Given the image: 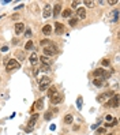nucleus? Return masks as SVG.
Instances as JSON below:
<instances>
[{"label": "nucleus", "instance_id": "1", "mask_svg": "<svg viewBox=\"0 0 120 135\" xmlns=\"http://www.w3.org/2000/svg\"><path fill=\"white\" fill-rule=\"evenodd\" d=\"M6 68H7V71L18 70V68H21V64H19L18 60H15V59H8V62L6 63Z\"/></svg>", "mask_w": 120, "mask_h": 135}, {"label": "nucleus", "instance_id": "2", "mask_svg": "<svg viewBox=\"0 0 120 135\" xmlns=\"http://www.w3.org/2000/svg\"><path fill=\"white\" fill-rule=\"evenodd\" d=\"M106 105L112 108H117L119 107V96L117 94H113V97H111L109 100L106 101Z\"/></svg>", "mask_w": 120, "mask_h": 135}, {"label": "nucleus", "instance_id": "3", "mask_svg": "<svg viewBox=\"0 0 120 135\" xmlns=\"http://www.w3.org/2000/svg\"><path fill=\"white\" fill-rule=\"evenodd\" d=\"M49 86H51V79H49V78H46V76H44V78L40 81V90H41V91H44V90L48 89Z\"/></svg>", "mask_w": 120, "mask_h": 135}, {"label": "nucleus", "instance_id": "4", "mask_svg": "<svg viewBox=\"0 0 120 135\" xmlns=\"http://www.w3.org/2000/svg\"><path fill=\"white\" fill-rule=\"evenodd\" d=\"M57 52V46H52V48H44V56H55Z\"/></svg>", "mask_w": 120, "mask_h": 135}, {"label": "nucleus", "instance_id": "5", "mask_svg": "<svg viewBox=\"0 0 120 135\" xmlns=\"http://www.w3.org/2000/svg\"><path fill=\"white\" fill-rule=\"evenodd\" d=\"M63 94H60V93H56L55 96H53V97H51V102L53 105H56V104H60V102H62L63 101Z\"/></svg>", "mask_w": 120, "mask_h": 135}, {"label": "nucleus", "instance_id": "6", "mask_svg": "<svg viewBox=\"0 0 120 135\" xmlns=\"http://www.w3.org/2000/svg\"><path fill=\"white\" fill-rule=\"evenodd\" d=\"M113 94H115L113 91H106V93H104V94H101V96H98V97H97V101H100V102H104L106 98L113 97Z\"/></svg>", "mask_w": 120, "mask_h": 135}, {"label": "nucleus", "instance_id": "7", "mask_svg": "<svg viewBox=\"0 0 120 135\" xmlns=\"http://www.w3.org/2000/svg\"><path fill=\"white\" fill-rule=\"evenodd\" d=\"M55 33L56 34H63V33H64V25L60 23V22H56L55 23Z\"/></svg>", "mask_w": 120, "mask_h": 135}, {"label": "nucleus", "instance_id": "8", "mask_svg": "<svg viewBox=\"0 0 120 135\" xmlns=\"http://www.w3.org/2000/svg\"><path fill=\"white\" fill-rule=\"evenodd\" d=\"M37 119H38V113H34V115H33V116L30 117V120H29V123H28V126H29L28 131H30L31 128H33V126H34L36 121H37Z\"/></svg>", "mask_w": 120, "mask_h": 135}, {"label": "nucleus", "instance_id": "9", "mask_svg": "<svg viewBox=\"0 0 120 135\" xmlns=\"http://www.w3.org/2000/svg\"><path fill=\"white\" fill-rule=\"evenodd\" d=\"M40 44H41V46H44V48H52V46H56L55 42H52L51 40H46V38H45V40H41Z\"/></svg>", "mask_w": 120, "mask_h": 135}, {"label": "nucleus", "instance_id": "10", "mask_svg": "<svg viewBox=\"0 0 120 135\" xmlns=\"http://www.w3.org/2000/svg\"><path fill=\"white\" fill-rule=\"evenodd\" d=\"M25 30V25L22 23V22H18V23H15V34H22Z\"/></svg>", "mask_w": 120, "mask_h": 135}, {"label": "nucleus", "instance_id": "11", "mask_svg": "<svg viewBox=\"0 0 120 135\" xmlns=\"http://www.w3.org/2000/svg\"><path fill=\"white\" fill-rule=\"evenodd\" d=\"M51 12H52L51 4H45L44 11H42V15H44V18H49V17H51Z\"/></svg>", "mask_w": 120, "mask_h": 135}, {"label": "nucleus", "instance_id": "12", "mask_svg": "<svg viewBox=\"0 0 120 135\" xmlns=\"http://www.w3.org/2000/svg\"><path fill=\"white\" fill-rule=\"evenodd\" d=\"M79 17V19H85L86 18V10L85 8H78V12H76V18Z\"/></svg>", "mask_w": 120, "mask_h": 135}, {"label": "nucleus", "instance_id": "13", "mask_svg": "<svg viewBox=\"0 0 120 135\" xmlns=\"http://www.w3.org/2000/svg\"><path fill=\"white\" fill-rule=\"evenodd\" d=\"M56 112H57V108H56V109H52V111H48L45 113V120H51V119L53 117V113H56Z\"/></svg>", "mask_w": 120, "mask_h": 135}, {"label": "nucleus", "instance_id": "14", "mask_svg": "<svg viewBox=\"0 0 120 135\" xmlns=\"http://www.w3.org/2000/svg\"><path fill=\"white\" fill-rule=\"evenodd\" d=\"M60 11H62V4L57 3L55 7H53V17H57V15L60 14Z\"/></svg>", "mask_w": 120, "mask_h": 135}, {"label": "nucleus", "instance_id": "15", "mask_svg": "<svg viewBox=\"0 0 120 135\" xmlns=\"http://www.w3.org/2000/svg\"><path fill=\"white\" fill-rule=\"evenodd\" d=\"M42 33H44L45 36H49L52 33V26L51 25H45L44 27H42Z\"/></svg>", "mask_w": 120, "mask_h": 135}, {"label": "nucleus", "instance_id": "16", "mask_svg": "<svg viewBox=\"0 0 120 135\" xmlns=\"http://www.w3.org/2000/svg\"><path fill=\"white\" fill-rule=\"evenodd\" d=\"M30 63L33 64V66H36V64L38 63V56H37V53H36V52L30 55Z\"/></svg>", "mask_w": 120, "mask_h": 135}, {"label": "nucleus", "instance_id": "17", "mask_svg": "<svg viewBox=\"0 0 120 135\" xmlns=\"http://www.w3.org/2000/svg\"><path fill=\"white\" fill-rule=\"evenodd\" d=\"M56 93H57V89H56V86H51V87L48 89V97H53Z\"/></svg>", "mask_w": 120, "mask_h": 135}, {"label": "nucleus", "instance_id": "18", "mask_svg": "<svg viewBox=\"0 0 120 135\" xmlns=\"http://www.w3.org/2000/svg\"><path fill=\"white\" fill-rule=\"evenodd\" d=\"M93 83H94L97 87H101V86H104V79H102V78H100V79H98V78H96V79L93 81Z\"/></svg>", "mask_w": 120, "mask_h": 135}, {"label": "nucleus", "instance_id": "19", "mask_svg": "<svg viewBox=\"0 0 120 135\" xmlns=\"http://www.w3.org/2000/svg\"><path fill=\"white\" fill-rule=\"evenodd\" d=\"M42 107H44V98H40V100L36 101V108L37 109H42Z\"/></svg>", "mask_w": 120, "mask_h": 135}, {"label": "nucleus", "instance_id": "20", "mask_svg": "<svg viewBox=\"0 0 120 135\" xmlns=\"http://www.w3.org/2000/svg\"><path fill=\"white\" fill-rule=\"evenodd\" d=\"M72 120H74L72 115H65V117H64V123H65V124H71Z\"/></svg>", "mask_w": 120, "mask_h": 135}, {"label": "nucleus", "instance_id": "21", "mask_svg": "<svg viewBox=\"0 0 120 135\" xmlns=\"http://www.w3.org/2000/svg\"><path fill=\"white\" fill-rule=\"evenodd\" d=\"M38 60H41L45 66H49V64H51V62H49V59L46 57V56H41V57H38Z\"/></svg>", "mask_w": 120, "mask_h": 135}, {"label": "nucleus", "instance_id": "22", "mask_svg": "<svg viewBox=\"0 0 120 135\" xmlns=\"http://www.w3.org/2000/svg\"><path fill=\"white\" fill-rule=\"evenodd\" d=\"M62 15H63V18H70V17H71V10H70V8L64 10V11L62 12Z\"/></svg>", "mask_w": 120, "mask_h": 135}, {"label": "nucleus", "instance_id": "23", "mask_svg": "<svg viewBox=\"0 0 120 135\" xmlns=\"http://www.w3.org/2000/svg\"><path fill=\"white\" fill-rule=\"evenodd\" d=\"M104 71H105V70H102V68H98V70H96V71H94V76H102V74H104Z\"/></svg>", "mask_w": 120, "mask_h": 135}, {"label": "nucleus", "instance_id": "24", "mask_svg": "<svg viewBox=\"0 0 120 135\" xmlns=\"http://www.w3.org/2000/svg\"><path fill=\"white\" fill-rule=\"evenodd\" d=\"M82 101H83V98L79 96L78 100H76V107H78V109H82Z\"/></svg>", "mask_w": 120, "mask_h": 135}, {"label": "nucleus", "instance_id": "25", "mask_svg": "<svg viewBox=\"0 0 120 135\" xmlns=\"http://www.w3.org/2000/svg\"><path fill=\"white\" fill-rule=\"evenodd\" d=\"M117 19H119V11L115 10L113 11V22H117Z\"/></svg>", "mask_w": 120, "mask_h": 135}, {"label": "nucleus", "instance_id": "26", "mask_svg": "<svg viewBox=\"0 0 120 135\" xmlns=\"http://www.w3.org/2000/svg\"><path fill=\"white\" fill-rule=\"evenodd\" d=\"M31 48H33V41L29 40V41L26 42V45H25V49H31Z\"/></svg>", "mask_w": 120, "mask_h": 135}, {"label": "nucleus", "instance_id": "27", "mask_svg": "<svg viewBox=\"0 0 120 135\" xmlns=\"http://www.w3.org/2000/svg\"><path fill=\"white\" fill-rule=\"evenodd\" d=\"M49 70H51V67H49V66H45V64H44V66L41 67V70H40V71H42V72H48Z\"/></svg>", "mask_w": 120, "mask_h": 135}, {"label": "nucleus", "instance_id": "28", "mask_svg": "<svg viewBox=\"0 0 120 135\" xmlns=\"http://www.w3.org/2000/svg\"><path fill=\"white\" fill-rule=\"evenodd\" d=\"M25 37H26V38L31 37V30H30V29H26V31H25Z\"/></svg>", "mask_w": 120, "mask_h": 135}, {"label": "nucleus", "instance_id": "29", "mask_svg": "<svg viewBox=\"0 0 120 135\" xmlns=\"http://www.w3.org/2000/svg\"><path fill=\"white\" fill-rule=\"evenodd\" d=\"M85 4L89 7H94V1H92V0H85Z\"/></svg>", "mask_w": 120, "mask_h": 135}, {"label": "nucleus", "instance_id": "30", "mask_svg": "<svg viewBox=\"0 0 120 135\" xmlns=\"http://www.w3.org/2000/svg\"><path fill=\"white\" fill-rule=\"evenodd\" d=\"M76 22H78V18H72V19H70V25H71V26H75Z\"/></svg>", "mask_w": 120, "mask_h": 135}, {"label": "nucleus", "instance_id": "31", "mask_svg": "<svg viewBox=\"0 0 120 135\" xmlns=\"http://www.w3.org/2000/svg\"><path fill=\"white\" fill-rule=\"evenodd\" d=\"M79 1H72V8H78Z\"/></svg>", "mask_w": 120, "mask_h": 135}, {"label": "nucleus", "instance_id": "32", "mask_svg": "<svg viewBox=\"0 0 120 135\" xmlns=\"http://www.w3.org/2000/svg\"><path fill=\"white\" fill-rule=\"evenodd\" d=\"M102 64H104V66H108V64H109V62H108L106 59H104L102 60Z\"/></svg>", "mask_w": 120, "mask_h": 135}, {"label": "nucleus", "instance_id": "33", "mask_svg": "<svg viewBox=\"0 0 120 135\" xmlns=\"http://www.w3.org/2000/svg\"><path fill=\"white\" fill-rule=\"evenodd\" d=\"M18 18H19V15H18V14H14V15H12V19H14V21H17Z\"/></svg>", "mask_w": 120, "mask_h": 135}, {"label": "nucleus", "instance_id": "34", "mask_svg": "<svg viewBox=\"0 0 120 135\" xmlns=\"http://www.w3.org/2000/svg\"><path fill=\"white\" fill-rule=\"evenodd\" d=\"M8 51V46H3V48H1V52H7Z\"/></svg>", "mask_w": 120, "mask_h": 135}, {"label": "nucleus", "instance_id": "35", "mask_svg": "<svg viewBox=\"0 0 120 135\" xmlns=\"http://www.w3.org/2000/svg\"><path fill=\"white\" fill-rule=\"evenodd\" d=\"M97 132H98V134H104V132H105V130H104V128H100Z\"/></svg>", "mask_w": 120, "mask_h": 135}, {"label": "nucleus", "instance_id": "36", "mask_svg": "<svg viewBox=\"0 0 120 135\" xmlns=\"http://www.w3.org/2000/svg\"><path fill=\"white\" fill-rule=\"evenodd\" d=\"M106 120H108V121H109V120H113V117L111 116V115H108V116H106Z\"/></svg>", "mask_w": 120, "mask_h": 135}, {"label": "nucleus", "instance_id": "37", "mask_svg": "<svg viewBox=\"0 0 120 135\" xmlns=\"http://www.w3.org/2000/svg\"><path fill=\"white\" fill-rule=\"evenodd\" d=\"M23 7V4H19V6H17V7H15V10H19V8H22Z\"/></svg>", "mask_w": 120, "mask_h": 135}, {"label": "nucleus", "instance_id": "38", "mask_svg": "<svg viewBox=\"0 0 120 135\" xmlns=\"http://www.w3.org/2000/svg\"><path fill=\"white\" fill-rule=\"evenodd\" d=\"M106 135H111V134H106Z\"/></svg>", "mask_w": 120, "mask_h": 135}]
</instances>
